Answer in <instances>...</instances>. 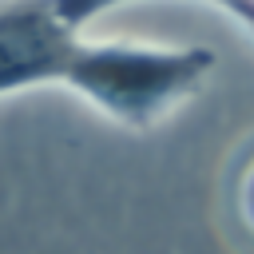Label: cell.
<instances>
[{"label":"cell","mask_w":254,"mask_h":254,"mask_svg":"<svg viewBox=\"0 0 254 254\" xmlns=\"http://www.w3.org/2000/svg\"><path fill=\"white\" fill-rule=\"evenodd\" d=\"M210 48H159L123 40H83L67 91L131 131H151L175 115L210 75Z\"/></svg>","instance_id":"6da1fadb"},{"label":"cell","mask_w":254,"mask_h":254,"mask_svg":"<svg viewBox=\"0 0 254 254\" xmlns=\"http://www.w3.org/2000/svg\"><path fill=\"white\" fill-rule=\"evenodd\" d=\"M83 36L56 0H0V99L64 83L79 60Z\"/></svg>","instance_id":"7a4b0ae2"},{"label":"cell","mask_w":254,"mask_h":254,"mask_svg":"<svg viewBox=\"0 0 254 254\" xmlns=\"http://www.w3.org/2000/svg\"><path fill=\"white\" fill-rule=\"evenodd\" d=\"M115 4H123V0H56V8L71 20V24H87V20H95L99 12H107V8H115ZM202 4H210V8H222L226 16H234L250 36H254V0H202Z\"/></svg>","instance_id":"3957f363"},{"label":"cell","mask_w":254,"mask_h":254,"mask_svg":"<svg viewBox=\"0 0 254 254\" xmlns=\"http://www.w3.org/2000/svg\"><path fill=\"white\" fill-rule=\"evenodd\" d=\"M238 202H242L246 222L254 226V163H250V171H246V179H242V187H238Z\"/></svg>","instance_id":"277c9868"}]
</instances>
